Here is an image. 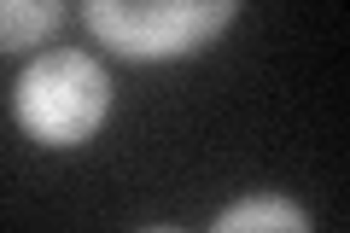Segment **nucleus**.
<instances>
[{
  "label": "nucleus",
  "instance_id": "f257e3e1",
  "mask_svg": "<svg viewBox=\"0 0 350 233\" xmlns=\"http://www.w3.org/2000/svg\"><path fill=\"white\" fill-rule=\"evenodd\" d=\"M239 0H82L88 29L123 59H187L234 24Z\"/></svg>",
  "mask_w": 350,
  "mask_h": 233
},
{
  "label": "nucleus",
  "instance_id": "f03ea898",
  "mask_svg": "<svg viewBox=\"0 0 350 233\" xmlns=\"http://www.w3.org/2000/svg\"><path fill=\"white\" fill-rule=\"evenodd\" d=\"M111 111V76L88 53H41L18 76V123L41 146H82Z\"/></svg>",
  "mask_w": 350,
  "mask_h": 233
},
{
  "label": "nucleus",
  "instance_id": "7ed1b4c3",
  "mask_svg": "<svg viewBox=\"0 0 350 233\" xmlns=\"http://www.w3.org/2000/svg\"><path fill=\"white\" fill-rule=\"evenodd\" d=\"M59 18H64V0H0V53L47 41Z\"/></svg>",
  "mask_w": 350,
  "mask_h": 233
},
{
  "label": "nucleus",
  "instance_id": "20e7f679",
  "mask_svg": "<svg viewBox=\"0 0 350 233\" xmlns=\"http://www.w3.org/2000/svg\"><path fill=\"white\" fill-rule=\"evenodd\" d=\"M251 228H286V233H310V216L286 198H245V204H228L216 216V233H251Z\"/></svg>",
  "mask_w": 350,
  "mask_h": 233
}]
</instances>
